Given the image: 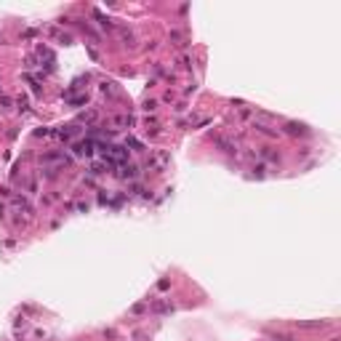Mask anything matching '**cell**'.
<instances>
[{
	"label": "cell",
	"mask_w": 341,
	"mask_h": 341,
	"mask_svg": "<svg viewBox=\"0 0 341 341\" xmlns=\"http://www.w3.org/2000/svg\"><path fill=\"white\" fill-rule=\"evenodd\" d=\"M75 152H77V155H91V141H80V144H75Z\"/></svg>",
	"instance_id": "6da1fadb"
},
{
	"label": "cell",
	"mask_w": 341,
	"mask_h": 341,
	"mask_svg": "<svg viewBox=\"0 0 341 341\" xmlns=\"http://www.w3.org/2000/svg\"><path fill=\"white\" fill-rule=\"evenodd\" d=\"M123 176H125V179H133V176H136V165H125Z\"/></svg>",
	"instance_id": "7a4b0ae2"
},
{
	"label": "cell",
	"mask_w": 341,
	"mask_h": 341,
	"mask_svg": "<svg viewBox=\"0 0 341 341\" xmlns=\"http://www.w3.org/2000/svg\"><path fill=\"white\" fill-rule=\"evenodd\" d=\"M288 131H290V133H304L306 128H304V125H296V123H290V125H288Z\"/></svg>",
	"instance_id": "3957f363"
},
{
	"label": "cell",
	"mask_w": 341,
	"mask_h": 341,
	"mask_svg": "<svg viewBox=\"0 0 341 341\" xmlns=\"http://www.w3.org/2000/svg\"><path fill=\"white\" fill-rule=\"evenodd\" d=\"M144 109H147V112H155V109H157V104H155V102H144Z\"/></svg>",
	"instance_id": "277c9868"
}]
</instances>
